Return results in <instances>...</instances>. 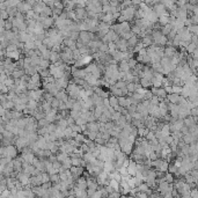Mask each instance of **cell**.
Segmentation results:
<instances>
[{"label": "cell", "mask_w": 198, "mask_h": 198, "mask_svg": "<svg viewBox=\"0 0 198 198\" xmlns=\"http://www.w3.org/2000/svg\"><path fill=\"white\" fill-rule=\"evenodd\" d=\"M99 1L102 4V5H105V4H109L111 0H99Z\"/></svg>", "instance_id": "56"}, {"label": "cell", "mask_w": 198, "mask_h": 198, "mask_svg": "<svg viewBox=\"0 0 198 198\" xmlns=\"http://www.w3.org/2000/svg\"><path fill=\"white\" fill-rule=\"evenodd\" d=\"M131 31H132V34H133V35L138 36L140 34V31H141V28H139L138 26H136V24H134V26H132V27H131Z\"/></svg>", "instance_id": "44"}, {"label": "cell", "mask_w": 198, "mask_h": 198, "mask_svg": "<svg viewBox=\"0 0 198 198\" xmlns=\"http://www.w3.org/2000/svg\"><path fill=\"white\" fill-rule=\"evenodd\" d=\"M37 21L43 24L44 29L50 28L52 24H55V19H53L52 16H41V15H40V18H38Z\"/></svg>", "instance_id": "5"}, {"label": "cell", "mask_w": 198, "mask_h": 198, "mask_svg": "<svg viewBox=\"0 0 198 198\" xmlns=\"http://www.w3.org/2000/svg\"><path fill=\"white\" fill-rule=\"evenodd\" d=\"M181 90H182V86H179V85H171V93L181 94Z\"/></svg>", "instance_id": "39"}, {"label": "cell", "mask_w": 198, "mask_h": 198, "mask_svg": "<svg viewBox=\"0 0 198 198\" xmlns=\"http://www.w3.org/2000/svg\"><path fill=\"white\" fill-rule=\"evenodd\" d=\"M47 6H50L51 8H52V6H53V2H55V0H42Z\"/></svg>", "instance_id": "54"}, {"label": "cell", "mask_w": 198, "mask_h": 198, "mask_svg": "<svg viewBox=\"0 0 198 198\" xmlns=\"http://www.w3.org/2000/svg\"><path fill=\"white\" fill-rule=\"evenodd\" d=\"M164 180H166V182H168V183H173L174 182V175L171 174V173H167L166 171V174H164Z\"/></svg>", "instance_id": "36"}, {"label": "cell", "mask_w": 198, "mask_h": 198, "mask_svg": "<svg viewBox=\"0 0 198 198\" xmlns=\"http://www.w3.org/2000/svg\"><path fill=\"white\" fill-rule=\"evenodd\" d=\"M58 34V29L57 28H49L48 31H45V36L47 37H53Z\"/></svg>", "instance_id": "31"}, {"label": "cell", "mask_w": 198, "mask_h": 198, "mask_svg": "<svg viewBox=\"0 0 198 198\" xmlns=\"http://www.w3.org/2000/svg\"><path fill=\"white\" fill-rule=\"evenodd\" d=\"M152 9L155 12V14L157 15V18H159V16H161V15L169 14L168 11H167V8L163 6L161 2H157V4H154V5H153V7H152Z\"/></svg>", "instance_id": "3"}, {"label": "cell", "mask_w": 198, "mask_h": 198, "mask_svg": "<svg viewBox=\"0 0 198 198\" xmlns=\"http://www.w3.org/2000/svg\"><path fill=\"white\" fill-rule=\"evenodd\" d=\"M132 35H133V34H132V31H128V33H124V34H122V35L119 36V37L126 41V40H129V38H130V37H131Z\"/></svg>", "instance_id": "46"}, {"label": "cell", "mask_w": 198, "mask_h": 198, "mask_svg": "<svg viewBox=\"0 0 198 198\" xmlns=\"http://www.w3.org/2000/svg\"><path fill=\"white\" fill-rule=\"evenodd\" d=\"M20 1L21 0H5L4 2L6 4L7 7H16V5H18Z\"/></svg>", "instance_id": "34"}, {"label": "cell", "mask_w": 198, "mask_h": 198, "mask_svg": "<svg viewBox=\"0 0 198 198\" xmlns=\"http://www.w3.org/2000/svg\"><path fill=\"white\" fill-rule=\"evenodd\" d=\"M13 24L11 21H5V30H12Z\"/></svg>", "instance_id": "52"}, {"label": "cell", "mask_w": 198, "mask_h": 198, "mask_svg": "<svg viewBox=\"0 0 198 198\" xmlns=\"http://www.w3.org/2000/svg\"><path fill=\"white\" fill-rule=\"evenodd\" d=\"M190 197L192 198H198V190L196 188H192L190 190Z\"/></svg>", "instance_id": "49"}, {"label": "cell", "mask_w": 198, "mask_h": 198, "mask_svg": "<svg viewBox=\"0 0 198 198\" xmlns=\"http://www.w3.org/2000/svg\"><path fill=\"white\" fill-rule=\"evenodd\" d=\"M74 12H76V21L78 20H85L87 18V9H86V7H76Z\"/></svg>", "instance_id": "6"}, {"label": "cell", "mask_w": 198, "mask_h": 198, "mask_svg": "<svg viewBox=\"0 0 198 198\" xmlns=\"http://www.w3.org/2000/svg\"><path fill=\"white\" fill-rule=\"evenodd\" d=\"M24 74V71L22 69H19L18 66L15 67V70L12 72V76H13V79H20L21 76Z\"/></svg>", "instance_id": "19"}, {"label": "cell", "mask_w": 198, "mask_h": 198, "mask_svg": "<svg viewBox=\"0 0 198 198\" xmlns=\"http://www.w3.org/2000/svg\"><path fill=\"white\" fill-rule=\"evenodd\" d=\"M169 20H170L169 14L161 15V16H159V18H157V23L160 24V27H162V26H166V24L169 23Z\"/></svg>", "instance_id": "16"}, {"label": "cell", "mask_w": 198, "mask_h": 198, "mask_svg": "<svg viewBox=\"0 0 198 198\" xmlns=\"http://www.w3.org/2000/svg\"><path fill=\"white\" fill-rule=\"evenodd\" d=\"M94 141H95V144H96V145H104V144H105V140L102 139L101 137H96V138L94 139Z\"/></svg>", "instance_id": "48"}, {"label": "cell", "mask_w": 198, "mask_h": 198, "mask_svg": "<svg viewBox=\"0 0 198 198\" xmlns=\"http://www.w3.org/2000/svg\"><path fill=\"white\" fill-rule=\"evenodd\" d=\"M9 18V15H8V13H7L6 9H4V8H0V19L1 20H6V19Z\"/></svg>", "instance_id": "38"}, {"label": "cell", "mask_w": 198, "mask_h": 198, "mask_svg": "<svg viewBox=\"0 0 198 198\" xmlns=\"http://www.w3.org/2000/svg\"><path fill=\"white\" fill-rule=\"evenodd\" d=\"M60 103V101L58 99H56V97H53L51 100V102H50V104H51V108H55V109H58V105Z\"/></svg>", "instance_id": "42"}, {"label": "cell", "mask_w": 198, "mask_h": 198, "mask_svg": "<svg viewBox=\"0 0 198 198\" xmlns=\"http://www.w3.org/2000/svg\"><path fill=\"white\" fill-rule=\"evenodd\" d=\"M134 12H136V7L132 5V6H129L126 8H124L121 11V15L124 18V21H131L134 19Z\"/></svg>", "instance_id": "1"}, {"label": "cell", "mask_w": 198, "mask_h": 198, "mask_svg": "<svg viewBox=\"0 0 198 198\" xmlns=\"http://www.w3.org/2000/svg\"><path fill=\"white\" fill-rule=\"evenodd\" d=\"M130 70H131V69H130V66H129L126 60H121V62H119L118 71H121V72H129Z\"/></svg>", "instance_id": "17"}, {"label": "cell", "mask_w": 198, "mask_h": 198, "mask_svg": "<svg viewBox=\"0 0 198 198\" xmlns=\"http://www.w3.org/2000/svg\"><path fill=\"white\" fill-rule=\"evenodd\" d=\"M18 155V148L13 145H8L5 146V151H4V157H9V159H13Z\"/></svg>", "instance_id": "2"}, {"label": "cell", "mask_w": 198, "mask_h": 198, "mask_svg": "<svg viewBox=\"0 0 198 198\" xmlns=\"http://www.w3.org/2000/svg\"><path fill=\"white\" fill-rule=\"evenodd\" d=\"M76 123L78 124V125H83V124H86V123H87V121H86V119H83L82 117H79L78 119H76Z\"/></svg>", "instance_id": "51"}, {"label": "cell", "mask_w": 198, "mask_h": 198, "mask_svg": "<svg viewBox=\"0 0 198 198\" xmlns=\"http://www.w3.org/2000/svg\"><path fill=\"white\" fill-rule=\"evenodd\" d=\"M70 116L76 121V119H78L79 117L81 116V111L79 110H73V109H71L70 110Z\"/></svg>", "instance_id": "33"}, {"label": "cell", "mask_w": 198, "mask_h": 198, "mask_svg": "<svg viewBox=\"0 0 198 198\" xmlns=\"http://www.w3.org/2000/svg\"><path fill=\"white\" fill-rule=\"evenodd\" d=\"M74 102H76V100L74 99H71V97H69V100L65 102V104H66V108L67 109H72V107H73V104H74Z\"/></svg>", "instance_id": "43"}, {"label": "cell", "mask_w": 198, "mask_h": 198, "mask_svg": "<svg viewBox=\"0 0 198 198\" xmlns=\"http://www.w3.org/2000/svg\"><path fill=\"white\" fill-rule=\"evenodd\" d=\"M59 1H62V0H59Z\"/></svg>", "instance_id": "58"}, {"label": "cell", "mask_w": 198, "mask_h": 198, "mask_svg": "<svg viewBox=\"0 0 198 198\" xmlns=\"http://www.w3.org/2000/svg\"><path fill=\"white\" fill-rule=\"evenodd\" d=\"M67 108H66V104H65V102H60L58 105V111H62V110H66ZM69 110V109H67Z\"/></svg>", "instance_id": "53"}, {"label": "cell", "mask_w": 198, "mask_h": 198, "mask_svg": "<svg viewBox=\"0 0 198 198\" xmlns=\"http://www.w3.org/2000/svg\"><path fill=\"white\" fill-rule=\"evenodd\" d=\"M41 16H52V8L50 6H45L44 9L40 13Z\"/></svg>", "instance_id": "24"}, {"label": "cell", "mask_w": 198, "mask_h": 198, "mask_svg": "<svg viewBox=\"0 0 198 198\" xmlns=\"http://www.w3.org/2000/svg\"><path fill=\"white\" fill-rule=\"evenodd\" d=\"M50 60L49 59H41V62H40V64H38V66H41V67H44V69H47V67H49L50 66Z\"/></svg>", "instance_id": "37"}, {"label": "cell", "mask_w": 198, "mask_h": 198, "mask_svg": "<svg viewBox=\"0 0 198 198\" xmlns=\"http://www.w3.org/2000/svg\"><path fill=\"white\" fill-rule=\"evenodd\" d=\"M186 28H188V30H189L191 34H193V35H197V33H198L197 24H190V26H188Z\"/></svg>", "instance_id": "35"}, {"label": "cell", "mask_w": 198, "mask_h": 198, "mask_svg": "<svg viewBox=\"0 0 198 198\" xmlns=\"http://www.w3.org/2000/svg\"><path fill=\"white\" fill-rule=\"evenodd\" d=\"M45 6H47V5H45V4H44L42 0H40V1H36L35 4L33 5L31 9H33V11H34L35 13H38V14H40V13H41L42 11L44 9V7H45Z\"/></svg>", "instance_id": "12"}, {"label": "cell", "mask_w": 198, "mask_h": 198, "mask_svg": "<svg viewBox=\"0 0 198 198\" xmlns=\"http://www.w3.org/2000/svg\"><path fill=\"white\" fill-rule=\"evenodd\" d=\"M115 44H116V49H119V51H122V52H125V51H128L129 50V47H128V43L125 40H123L119 37V40L118 41L115 42Z\"/></svg>", "instance_id": "9"}, {"label": "cell", "mask_w": 198, "mask_h": 198, "mask_svg": "<svg viewBox=\"0 0 198 198\" xmlns=\"http://www.w3.org/2000/svg\"><path fill=\"white\" fill-rule=\"evenodd\" d=\"M126 110H128V112L130 114V115L133 114L134 111H137V104H136V103H131V104L126 108Z\"/></svg>", "instance_id": "40"}, {"label": "cell", "mask_w": 198, "mask_h": 198, "mask_svg": "<svg viewBox=\"0 0 198 198\" xmlns=\"http://www.w3.org/2000/svg\"><path fill=\"white\" fill-rule=\"evenodd\" d=\"M139 42V37L137 35H132L129 40H126V43H128V47L129 49H133L136 45H137V43Z\"/></svg>", "instance_id": "15"}, {"label": "cell", "mask_w": 198, "mask_h": 198, "mask_svg": "<svg viewBox=\"0 0 198 198\" xmlns=\"http://www.w3.org/2000/svg\"><path fill=\"white\" fill-rule=\"evenodd\" d=\"M139 83L141 85V87H150V86H152V81L150 78H147V76H141L139 80Z\"/></svg>", "instance_id": "18"}, {"label": "cell", "mask_w": 198, "mask_h": 198, "mask_svg": "<svg viewBox=\"0 0 198 198\" xmlns=\"http://www.w3.org/2000/svg\"><path fill=\"white\" fill-rule=\"evenodd\" d=\"M60 59V53L57 52V51H52L51 50V52H50V57H49V60H50V63H56L57 60Z\"/></svg>", "instance_id": "20"}, {"label": "cell", "mask_w": 198, "mask_h": 198, "mask_svg": "<svg viewBox=\"0 0 198 198\" xmlns=\"http://www.w3.org/2000/svg\"><path fill=\"white\" fill-rule=\"evenodd\" d=\"M136 89H137V83H134V82H126L128 94H132L133 92H136Z\"/></svg>", "instance_id": "26"}, {"label": "cell", "mask_w": 198, "mask_h": 198, "mask_svg": "<svg viewBox=\"0 0 198 198\" xmlns=\"http://www.w3.org/2000/svg\"><path fill=\"white\" fill-rule=\"evenodd\" d=\"M41 108L42 110L44 111V112H47V111H49L50 109H51V104H50V102L49 101H45V100H43L41 103Z\"/></svg>", "instance_id": "28"}, {"label": "cell", "mask_w": 198, "mask_h": 198, "mask_svg": "<svg viewBox=\"0 0 198 198\" xmlns=\"http://www.w3.org/2000/svg\"><path fill=\"white\" fill-rule=\"evenodd\" d=\"M5 30V20L0 19V33H2Z\"/></svg>", "instance_id": "55"}, {"label": "cell", "mask_w": 198, "mask_h": 198, "mask_svg": "<svg viewBox=\"0 0 198 198\" xmlns=\"http://www.w3.org/2000/svg\"><path fill=\"white\" fill-rule=\"evenodd\" d=\"M7 57L11 59H19L20 57V52H19V49L15 50V51H11V52H6Z\"/></svg>", "instance_id": "30"}, {"label": "cell", "mask_w": 198, "mask_h": 198, "mask_svg": "<svg viewBox=\"0 0 198 198\" xmlns=\"http://www.w3.org/2000/svg\"><path fill=\"white\" fill-rule=\"evenodd\" d=\"M157 97H160V99H166L167 97V93H166V90H164V88H161L159 87L157 88V93H155Z\"/></svg>", "instance_id": "27"}, {"label": "cell", "mask_w": 198, "mask_h": 198, "mask_svg": "<svg viewBox=\"0 0 198 198\" xmlns=\"http://www.w3.org/2000/svg\"><path fill=\"white\" fill-rule=\"evenodd\" d=\"M141 43L145 45V47H148L153 44V40H152V36L151 35H145L143 36V40H141Z\"/></svg>", "instance_id": "25"}, {"label": "cell", "mask_w": 198, "mask_h": 198, "mask_svg": "<svg viewBox=\"0 0 198 198\" xmlns=\"http://www.w3.org/2000/svg\"><path fill=\"white\" fill-rule=\"evenodd\" d=\"M109 88H110V90H111V94H112V95H115V96H117V97H118V96H122V95H124V94H123L122 89H119V88L115 87L114 85H111Z\"/></svg>", "instance_id": "23"}, {"label": "cell", "mask_w": 198, "mask_h": 198, "mask_svg": "<svg viewBox=\"0 0 198 198\" xmlns=\"http://www.w3.org/2000/svg\"><path fill=\"white\" fill-rule=\"evenodd\" d=\"M55 97H56V99H58L60 102H66V101L69 100V97H70V96H69V94H67V92H66V90H62V89H60L58 93L55 95Z\"/></svg>", "instance_id": "14"}, {"label": "cell", "mask_w": 198, "mask_h": 198, "mask_svg": "<svg viewBox=\"0 0 198 198\" xmlns=\"http://www.w3.org/2000/svg\"><path fill=\"white\" fill-rule=\"evenodd\" d=\"M15 144H16V148L18 150H23V148L29 146L28 139L26 137H19L18 139L15 140Z\"/></svg>", "instance_id": "7"}, {"label": "cell", "mask_w": 198, "mask_h": 198, "mask_svg": "<svg viewBox=\"0 0 198 198\" xmlns=\"http://www.w3.org/2000/svg\"><path fill=\"white\" fill-rule=\"evenodd\" d=\"M86 1L87 0H76V7H86Z\"/></svg>", "instance_id": "50"}, {"label": "cell", "mask_w": 198, "mask_h": 198, "mask_svg": "<svg viewBox=\"0 0 198 198\" xmlns=\"http://www.w3.org/2000/svg\"><path fill=\"white\" fill-rule=\"evenodd\" d=\"M70 128L72 129V131H76V132H81V128H80V125H78L76 123L72 124Z\"/></svg>", "instance_id": "47"}, {"label": "cell", "mask_w": 198, "mask_h": 198, "mask_svg": "<svg viewBox=\"0 0 198 198\" xmlns=\"http://www.w3.org/2000/svg\"><path fill=\"white\" fill-rule=\"evenodd\" d=\"M119 40V36L117 35L116 33L114 31V30H109L107 34H105L103 37H102V42H104V43H109V42H116Z\"/></svg>", "instance_id": "4"}, {"label": "cell", "mask_w": 198, "mask_h": 198, "mask_svg": "<svg viewBox=\"0 0 198 198\" xmlns=\"http://www.w3.org/2000/svg\"><path fill=\"white\" fill-rule=\"evenodd\" d=\"M0 1H1V0H0Z\"/></svg>", "instance_id": "59"}, {"label": "cell", "mask_w": 198, "mask_h": 198, "mask_svg": "<svg viewBox=\"0 0 198 198\" xmlns=\"http://www.w3.org/2000/svg\"><path fill=\"white\" fill-rule=\"evenodd\" d=\"M73 139L76 140V143H79V144L81 145L82 143L85 141V139H86V137H85V136H83L81 132H78V133H76V136L74 137V138H73Z\"/></svg>", "instance_id": "32"}, {"label": "cell", "mask_w": 198, "mask_h": 198, "mask_svg": "<svg viewBox=\"0 0 198 198\" xmlns=\"http://www.w3.org/2000/svg\"><path fill=\"white\" fill-rule=\"evenodd\" d=\"M188 2H190L192 5H196L197 4V0H188Z\"/></svg>", "instance_id": "57"}, {"label": "cell", "mask_w": 198, "mask_h": 198, "mask_svg": "<svg viewBox=\"0 0 198 198\" xmlns=\"http://www.w3.org/2000/svg\"><path fill=\"white\" fill-rule=\"evenodd\" d=\"M177 53V50L176 48L173 47V45H167V48L163 49V56L168 57V58H171L173 56H175Z\"/></svg>", "instance_id": "11"}, {"label": "cell", "mask_w": 198, "mask_h": 198, "mask_svg": "<svg viewBox=\"0 0 198 198\" xmlns=\"http://www.w3.org/2000/svg\"><path fill=\"white\" fill-rule=\"evenodd\" d=\"M166 99L169 101V103L177 104L181 99V95L180 94H176V93H170V94H167V97H166Z\"/></svg>", "instance_id": "13"}, {"label": "cell", "mask_w": 198, "mask_h": 198, "mask_svg": "<svg viewBox=\"0 0 198 198\" xmlns=\"http://www.w3.org/2000/svg\"><path fill=\"white\" fill-rule=\"evenodd\" d=\"M69 37H70L71 40H73V41H78V38H79V31H71Z\"/></svg>", "instance_id": "45"}, {"label": "cell", "mask_w": 198, "mask_h": 198, "mask_svg": "<svg viewBox=\"0 0 198 198\" xmlns=\"http://www.w3.org/2000/svg\"><path fill=\"white\" fill-rule=\"evenodd\" d=\"M108 184H109L115 191H119V182H118V181L114 180V179H109Z\"/></svg>", "instance_id": "22"}, {"label": "cell", "mask_w": 198, "mask_h": 198, "mask_svg": "<svg viewBox=\"0 0 198 198\" xmlns=\"http://www.w3.org/2000/svg\"><path fill=\"white\" fill-rule=\"evenodd\" d=\"M57 112H58V109H55V108H51L49 111L45 112V118H47L48 121L50 123H53L56 121V116H57Z\"/></svg>", "instance_id": "8"}, {"label": "cell", "mask_w": 198, "mask_h": 198, "mask_svg": "<svg viewBox=\"0 0 198 198\" xmlns=\"http://www.w3.org/2000/svg\"><path fill=\"white\" fill-rule=\"evenodd\" d=\"M47 129H48V132H49V133H50V132H55V131H56V129H57V125L55 124V122L49 123V124H48V126H47Z\"/></svg>", "instance_id": "41"}, {"label": "cell", "mask_w": 198, "mask_h": 198, "mask_svg": "<svg viewBox=\"0 0 198 198\" xmlns=\"http://www.w3.org/2000/svg\"><path fill=\"white\" fill-rule=\"evenodd\" d=\"M161 134L162 137H166V136H169L170 134V129H169V124L168 123H164V125L161 129Z\"/></svg>", "instance_id": "29"}, {"label": "cell", "mask_w": 198, "mask_h": 198, "mask_svg": "<svg viewBox=\"0 0 198 198\" xmlns=\"http://www.w3.org/2000/svg\"><path fill=\"white\" fill-rule=\"evenodd\" d=\"M29 9H31V6H30L27 1H20L18 5H16V11H18V12L26 13V12H28Z\"/></svg>", "instance_id": "10"}, {"label": "cell", "mask_w": 198, "mask_h": 198, "mask_svg": "<svg viewBox=\"0 0 198 198\" xmlns=\"http://www.w3.org/2000/svg\"><path fill=\"white\" fill-rule=\"evenodd\" d=\"M181 139L183 140V141H184L186 144H191V143H193V141H197V140L195 139V138H193V137H192V136H191L190 133L183 134Z\"/></svg>", "instance_id": "21"}]
</instances>
